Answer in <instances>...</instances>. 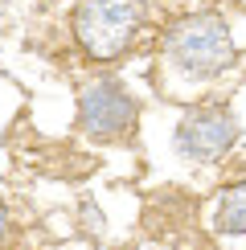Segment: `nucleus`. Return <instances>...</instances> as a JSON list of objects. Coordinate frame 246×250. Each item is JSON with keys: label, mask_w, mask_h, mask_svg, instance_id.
<instances>
[{"label": "nucleus", "mask_w": 246, "mask_h": 250, "mask_svg": "<svg viewBox=\"0 0 246 250\" xmlns=\"http://www.w3.org/2000/svg\"><path fill=\"white\" fill-rule=\"evenodd\" d=\"M164 62L189 82H213L234 66L238 49H234L230 25L218 13H189L177 17L160 37Z\"/></svg>", "instance_id": "f257e3e1"}, {"label": "nucleus", "mask_w": 246, "mask_h": 250, "mask_svg": "<svg viewBox=\"0 0 246 250\" xmlns=\"http://www.w3.org/2000/svg\"><path fill=\"white\" fill-rule=\"evenodd\" d=\"M148 25L144 0H78L74 41L90 62H119Z\"/></svg>", "instance_id": "f03ea898"}, {"label": "nucleus", "mask_w": 246, "mask_h": 250, "mask_svg": "<svg viewBox=\"0 0 246 250\" xmlns=\"http://www.w3.org/2000/svg\"><path fill=\"white\" fill-rule=\"evenodd\" d=\"M140 123V103L115 74H99L95 82H86L78 95V127L82 135L99 144H123L131 140Z\"/></svg>", "instance_id": "7ed1b4c3"}, {"label": "nucleus", "mask_w": 246, "mask_h": 250, "mask_svg": "<svg viewBox=\"0 0 246 250\" xmlns=\"http://www.w3.org/2000/svg\"><path fill=\"white\" fill-rule=\"evenodd\" d=\"M172 144H177V152L184 160L213 164L238 144V119H234V111L226 103H197V107H189L181 115Z\"/></svg>", "instance_id": "20e7f679"}, {"label": "nucleus", "mask_w": 246, "mask_h": 250, "mask_svg": "<svg viewBox=\"0 0 246 250\" xmlns=\"http://www.w3.org/2000/svg\"><path fill=\"white\" fill-rule=\"evenodd\" d=\"M213 226H218V234H234V238H246V181L230 185V189L222 193L218 201V213H213Z\"/></svg>", "instance_id": "39448f33"}, {"label": "nucleus", "mask_w": 246, "mask_h": 250, "mask_svg": "<svg viewBox=\"0 0 246 250\" xmlns=\"http://www.w3.org/2000/svg\"><path fill=\"white\" fill-rule=\"evenodd\" d=\"M8 234H13V213H8V201H4V193H0V250H4Z\"/></svg>", "instance_id": "423d86ee"}]
</instances>
